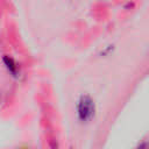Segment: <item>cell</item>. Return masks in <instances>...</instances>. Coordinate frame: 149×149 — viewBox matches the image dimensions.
Listing matches in <instances>:
<instances>
[{"label":"cell","instance_id":"cell-2","mask_svg":"<svg viewBox=\"0 0 149 149\" xmlns=\"http://www.w3.org/2000/svg\"><path fill=\"white\" fill-rule=\"evenodd\" d=\"M2 62H3V65L6 68V70L13 76V77H17L19 76V65L17 63L9 56L5 55L2 57Z\"/></svg>","mask_w":149,"mask_h":149},{"label":"cell","instance_id":"cell-1","mask_svg":"<svg viewBox=\"0 0 149 149\" xmlns=\"http://www.w3.org/2000/svg\"><path fill=\"white\" fill-rule=\"evenodd\" d=\"M77 114L81 122H88L93 119L95 114V104L88 94H83L79 98L77 105Z\"/></svg>","mask_w":149,"mask_h":149}]
</instances>
